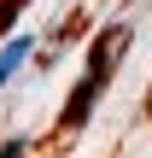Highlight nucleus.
I'll list each match as a JSON object with an SVG mask.
<instances>
[{
  "label": "nucleus",
  "mask_w": 152,
  "mask_h": 158,
  "mask_svg": "<svg viewBox=\"0 0 152 158\" xmlns=\"http://www.w3.org/2000/svg\"><path fill=\"white\" fill-rule=\"evenodd\" d=\"M23 6H29V0H0V41H6V29L18 23V12H23Z\"/></svg>",
  "instance_id": "nucleus-3"
},
{
  "label": "nucleus",
  "mask_w": 152,
  "mask_h": 158,
  "mask_svg": "<svg viewBox=\"0 0 152 158\" xmlns=\"http://www.w3.org/2000/svg\"><path fill=\"white\" fill-rule=\"evenodd\" d=\"M23 147H29V141H23V135H12V141H0V158H23Z\"/></svg>",
  "instance_id": "nucleus-4"
},
{
  "label": "nucleus",
  "mask_w": 152,
  "mask_h": 158,
  "mask_svg": "<svg viewBox=\"0 0 152 158\" xmlns=\"http://www.w3.org/2000/svg\"><path fill=\"white\" fill-rule=\"evenodd\" d=\"M129 41H135V29H129L123 18L100 29V41L88 47V70H82V88H76V94L64 100V111H59V129H64V135H82V129H88V117H94L100 94L111 88V70H117V59L129 53Z\"/></svg>",
  "instance_id": "nucleus-1"
},
{
  "label": "nucleus",
  "mask_w": 152,
  "mask_h": 158,
  "mask_svg": "<svg viewBox=\"0 0 152 158\" xmlns=\"http://www.w3.org/2000/svg\"><path fill=\"white\" fill-rule=\"evenodd\" d=\"M146 106H152V94H146Z\"/></svg>",
  "instance_id": "nucleus-5"
},
{
  "label": "nucleus",
  "mask_w": 152,
  "mask_h": 158,
  "mask_svg": "<svg viewBox=\"0 0 152 158\" xmlns=\"http://www.w3.org/2000/svg\"><path fill=\"white\" fill-rule=\"evenodd\" d=\"M23 59H29V35H23V41H6V47H0V88L12 82V70H18Z\"/></svg>",
  "instance_id": "nucleus-2"
}]
</instances>
